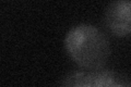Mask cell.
Masks as SVG:
<instances>
[{
  "instance_id": "3957f363",
  "label": "cell",
  "mask_w": 131,
  "mask_h": 87,
  "mask_svg": "<svg viewBox=\"0 0 131 87\" xmlns=\"http://www.w3.org/2000/svg\"><path fill=\"white\" fill-rule=\"evenodd\" d=\"M60 87H100V70L72 72L62 80Z\"/></svg>"
},
{
  "instance_id": "7a4b0ae2",
  "label": "cell",
  "mask_w": 131,
  "mask_h": 87,
  "mask_svg": "<svg viewBox=\"0 0 131 87\" xmlns=\"http://www.w3.org/2000/svg\"><path fill=\"white\" fill-rule=\"evenodd\" d=\"M105 23L117 36L131 34V0H119L109 3L105 10Z\"/></svg>"
},
{
  "instance_id": "277c9868",
  "label": "cell",
  "mask_w": 131,
  "mask_h": 87,
  "mask_svg": "<svg viewBox=\"0 0 131 87\" xmlns=\"http://www.w3.org/2000/svg\"><path fill=\"white\" fill-rule=\"evenodd\" d=\"M100 87H131V77L115 71L100 70Z\"/></svg>"
},
{
  "instance_id": "6da1fadb",
  "label": "cell",
  "mask_w": 131,
  "mask_h": 87,
  "mask_svg": "<svg viewBox=\"0 0 131 87\" xmlns=\"http://www.w3.org/2000/svg\"><path fill=\"white\" fill-rule=\"evenodd\" d=\"M64 46L71 59L90 71L101 70L110 53L108 38L92 24H79L68 32Z\"/></svg>"
}]
</instances>
